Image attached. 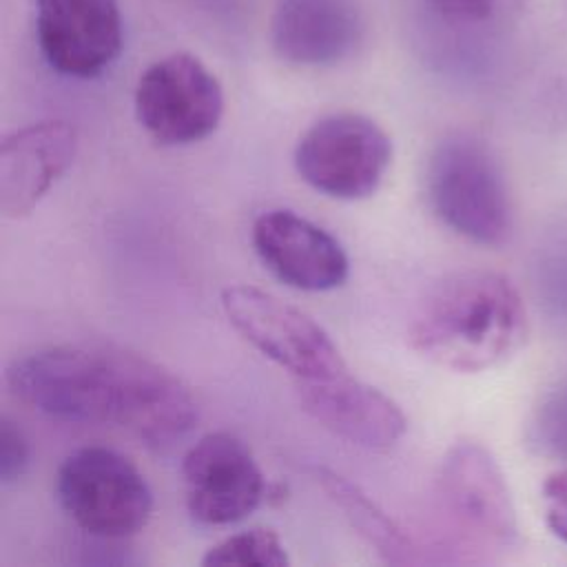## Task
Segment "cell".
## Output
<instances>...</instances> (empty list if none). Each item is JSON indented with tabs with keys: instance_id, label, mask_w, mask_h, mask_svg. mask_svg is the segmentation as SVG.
<instances>
[{
	"instance_id": "obj_15",
	"label": "cell",
	"mask_w": 567,
	"mask_h": 567,
	"mask_svg": "<svg viewBox=\"0 0 567 567\" xmlns=\"http://www.w3.org/2000/svg\"><path fill=\"white\" fill-rule=\"evenodd\" d=\"M315 478L328 498L343 512L352 529L363 536L385 560L403 563L410 554V543L401 529L370 501L357 485L328 467H315Z\"/></svg>"
},
{
	"instance_id": "obj_1",
	"label": "cell",
	"mask_w": 567,
	"mask_h": 567,
	"mask_svg": "<svg viewBox=\"0 0 567 567\" xmlns=\"http://www.w3.org/2000/svg\"><path fill=\"white\" fill-rule=\"evenodd\" d=\"M7 385L47 416L113 425L151 445L182 439L197 421V401L179 377L113 343L29 352L7 368Z\"/></svg>"
},
{
	"instance_id": "obj_4",
	"label": "cell",
	"mask_w": 567,
	"mask_h": 567,
	"mask_svg": "<svg viewBox=\"0 0 567 567\" xmlns=\"http://www.w3.org/2000/svg\"><path fill=\"white\" fill-rule=\"evenodd\" d=\"M55 489L64 512L93 536L137 534L153 514V492L144 474L111 447L71 452L58 470Z\"/></svg>"
},
{
	"instance_id": "obj_5",
	"label": "cell",
	"mask_w": 567,
	"mask_h": 567,
	"mask_svg": "<svg viewBox=\"0 0 567 567\" xmlns=\"http://www.w3.org/2000/svg\"><path fill=\"white\" fill-rule=\"evenodd\" d=\"M228 323L266 359L297 379H328L348 372L330 334L303 310L255 286L221 290Z\"/></svg>"
},
{
	"instance_id": "obj_9",
	"label": "cell",
	"mask_w": 567,
	"mask_h": 567,
	"mask_svg": "<svg viewBox=\"0 0 567 567\" xmlns=\"http://www.w3.org/2000/svg\"><path fill=\"white\" fill-rule=\"evenodd\" d=\"M38 44L69 78H95L109 69L124 42L117 0H35Z\"/></svg>"
},
{
	"instance_id": "obj_11",
	"label": "cell",
	"mask_w": 567,
	"mask_h": 567,
	"mask_svg": "<svg viewBox=\"0 0 567 567\" xmlns=\"http://www.w3.org/2000/svg\"><path fill=\"white\" fill-rule=\"evenodd\" d=\"M299 405L334 436L368 447H392L408 427L399 403L381 390L352 379L350 372L328 379H297Z\"/></svg>"
},
{
	"instance_id": "obj_10",
	"label": "cell",
	"mask_w": 567,
	"mask_h": 567,
	"mask_svg": "<svg viewBox=\"0 0 567 567\" xmlns=\"http://www.w3.org/2000/svg\"><path fill=\"white\" fill-rule=\"evenodd\" d=\"M252 246L261 264L286 286L323 292L348 277V255L321 226L288 208L261 213L252 224Z\"/></svg>"
},
{
	"instance_id": "obj_12",
	"label": "cell",
	"mask_w": 567,
	"mask_h": 567,
	"mask_svg": "<svg viewBox=\"0 0 567 567\" xmlns=\"http://www.w3.org/2000/svg\"><path fill=\"white\" fill-rule=\"evenodd\" d=\"M439 492L461 525L492 543H514L516 516L509 489L483 445L458 441L447 450L439 470Z\"/></svg>"
},
{
	"instance_id": "obj_20",
	"label": "cell",
	"mask_w": 567,
	"mask_h": 567,
	"mask_svg": "<svg viewBox=\"0 0 567 567\" xmlns=\"http://www.w3.org/2000/svg\"><path fill=\"white\" fill-rule=\"evenodd\" d=\"M195 2H199V4H226L228 0H195Z\"/></svg>"
},
{
	"instance_id": "obj_7",
	"label": "cell",
	"mask_w": 567,
	"mask_h": 567,
	"mask_svg": "<svg viewBox=\"0 0 567 567\" xmlns=\"http://www.w3.org/2000/svg\"><path fill=\"white\" fill-rule=\"evenodd\" d=\"M135 115L164 146L208 137L224 115V89L195 55L179 51L148 64L135 86Z\"/></svg>"
},
{
	"instance_id": "obj_8",
	"label": "cell",
	"mask_w": 567,
	"mask_h": 567,
	"mask_svg": "<svg viewBox=\"0 0 567 567\" xmlns=\"http://www.w3.org/2000/svg\"><path fill=\"white\" fill-rule=\"evenodd\" d=\"M188 514L204 525H230L268 496L266 478L244 441L228 432L202 436L182 461Z\"/></svg>"
},
{
	"instance_id": "obj_13",
	"label": "cell",
	"mask_w": 567,
	"mask_h": 567,
	"mask_svg": "<svg viewBox=\"0 0 567 567\" xmlns=\"http://www.w3.org/2000/svg\"><path fill=\"white\" fill-rule=\"evenodd\" d=\"M78 135L69 122L47 120L11 131L0 142V210L29 215L71 166Z\"/></svg>"
},
{
	"instance_id": "obj_17",
	"label": "cell",
	"mask_w": 567,
	"mask_h": 567,
	"mask_svg": "<svg viewBox=\"0 0 567 567\" xmlns=\"http://www.w3.org/2000/svg\"><path fill=\"white\" fill-rule=\"evenodd\" d=\"M434 11L461 27H489L514 18L529 0H430Z\"/></svg>"
},
{
	"instance_id": "obj_14",
	"label": "cell",
	"mask_w": 567,
	"mask_h": 567,
	"mask_svg": "<svg viewBox=\"0 0 567 567\" xmlns=\"http://www.w3.org/2000/svg\"><path fill=\"white\" fill-rule=\"evenodd\" d=\"M363 35L354 0H275L270 47L295 66H330L348 58Z\"/></svg>"
},
{
	"instance_id": "obj_18",
	"label": "cell",
	"mask_w": 567,
	"mask_h": 567,
	"mask_svg": "<svg viewBox=\"0 0 567 567\" xmlns=\"http://www.w3.org/2000/svg\"><path fill=\"white\" fill-rule=\"evenodd\" d=\"M540 496L549 532L567 545V467H558L547 474Z\"/></svg>"
},
{
	"instance_id": "obj_6",
	"label": "cell",
	"mask_w": 567,
	"mask_h": 567,
	"mask_svg": "<svg viewBox=\"0 0 567 567\" xmlns=\"http://www.w3.org/2000/svg\"><path fill=\"white\" fill-rule=\"evenodd\" d=\"M392 159L388 133L365 115L334 113L315 122L297 142L295 168L315 190L334 199L372 195Z\"/></svg>"
},
{
	"instance_id": "obj_3",
	"label": "cell",
	"mask_w": 567,
	"mask_h": 567,
	"mask_svg": "<svg viewBox=\"0 0 567 567\" xmlns=\"http://www.w3.org/2000/svg\"><path fill=\"white\" fill-rule=\"evenodd\" d=\"M425 193L434 215L456 235L501 246L512 230V204L492 151L476 137L452 135L430 155Z\"/></svg>"
},
{
	"instance_id": "obj_2",
	"label": "cell",
	"mask_w": 567,
	"mask_h": 567,
	"mask_svg": "<svg viewBox=\"0 0 567 567\" xmlns=\"http://www.w3.org/2000/svg\"><path fill=\"white\" fill-rule=\"evenodd\" d=\"M527 310L501 272L463 270L434 286L412 317L410 346L430 363L454 372H483L518 352Z\"/></svg>"
},
{
	"instance_id": "obj_16",
	"label": "cell",
	"mask_w": 567,
	"mask_h": 567,
	"mask_svg": "<svg viewBox=\"0 0 567 567\" xmlns=\"http://www.w3.org/2000/svg\"><path fill=\"white\" fill-rule=\"evenodd\" d=\"M206 567L221 565H261V567H284L288 565L286 547L279 534L270 527H250L230 534L208 547L202 558Z\"/></svg>"
},
{
	"instance_id": "obj_19",
	"label": "cell",
	"mask_w": 567,
	"mask_h": 567,
	"mask_svg": "<svg viewBox=\"0 0 567 567\" xmlns=\"http://www.w3.org/2000/svg\"><path fill=\"white\" fill-rule=\"evenodd\" d=\"M29 465V443L20 427L7 416L0 419V478L2 483L18 481Z\"/></svg>"
}]
</instances>
